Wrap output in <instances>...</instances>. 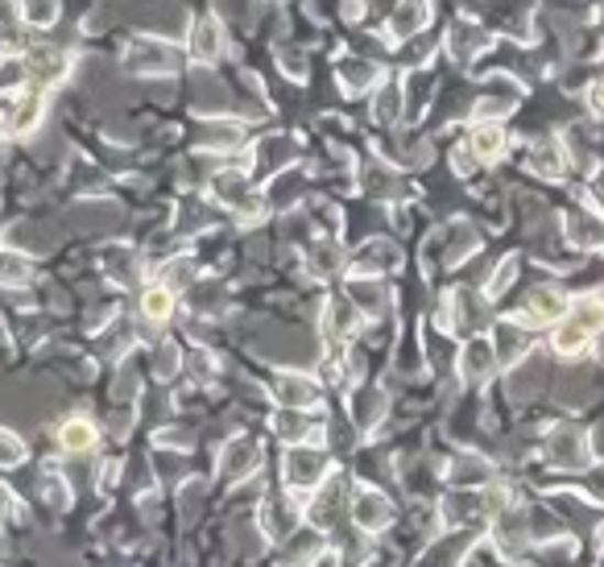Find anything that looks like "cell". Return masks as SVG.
Returning a JSON list of instances; mask_svg holds the SVG:
<instances>
[{
	"instance_id": "9",
	"label": "cell",
	"mask_w": 604,
	"mask_h": 567,
	"mask_svg": "<svg viewBox=\"0 0 604 567\" xmlns=\"http://www.w3.org/2000/svg\"><path fill=\"white\" fill-rule=\"evenodd\" d=\"M141 310H145L150 319H166V315L174 310V294L157 286V291H150L145 298H141Z\"/></svg>"
},
{
	"instance_id": "10",
	"label": "cell",
	"mask_w": 604,
	"mask_h": 567,
	"mask_svg": "<svg viewBox=\"0 0 604 567\" xmlns=\"http://www.w3.org/2000/svg\"><path fill=\"white\" fill-rule=\"evenodd\" d=\"M282 385H286V390H277V397H282V402H311V397H315V385H311V381L286 378Z\"/></svg>"
},
{
	"instance_id": "2",
	"label": "cell",
	"mask_w": 604,
	"mask_h": 567,
	"mask_svg": "<svg viewBox=\"0 0 604 567\" xmlns=\"http://www.w3.org/2000/svg\"><path fill=\"white\" fill-rule=\"evenodd\" d=\"M190 51H195V58H204V63H211L216 54H220V30H216V21H199L195 25V34H190Z\"/></svg>"
},
{
	"instance_id": "12",
	"label": "cell",
	"mask_w": 604,
	"mask_h": 567,
	"mask_svg": "<svg viewBox=\"0 0 604 567\" xmlns=\"http://www.w3.org/2000/svg\"><path fill=\"white\" fill-rule=\"evenodd\" d=\"M0 460H4V465H18L21 460V444L13 435H4V430H0Z\"/></svg>"
},
{
	"instance_id": "14",
	"label": "cell",
	"mask_w": 604,
	"mask_h": 567,
	"mask_svg": "<svg viewBox=\"0 0 604 567\" xmlns=\"http://www.w3.org/2000/svg\"><path fill=\"white\" fill-rule=\"evenodd\" d=\"M592 103H596V108H601V112H604V84L596 87V91H592Z\"/></svg>"
},
{
	"instance_id": "11",
	"label": "cell",
	"mask_w": 604,
	"mask_h": 567,
	"mask_svg": "<svg viewBox=\"0 0 604 567\" xmlns=\"http://www.w3.org/2000/svg\"><path fill=\"white\" fill-rule=\"evenodd\" d=\"M25 277V265L13 253H0V282H21Z\"/></svg>"
},
{
	"instance_id": "4",
	"label": "cell",
	"mask_w": 604,
	"mask_h": 567,
	"mask_svg": "<svg viewBox=\"0 0 604 567\" xmlns=\"http://www.w3.org/2000/svg\"><path fill=\"white\" fill-rule=\"evenodd\" d=\"M563 310H568V303H563L559 294L538 291V294H535V303L526 307V319H535V327H538V324H551V319H559Z\"/></svg>"
},
{
	"instance_id": "1",
	"label": "cell",
	"mask_w": 604,
	"mask_h": 567,
	"mask_svg": "<svg viewBox=\"0 0 604 567\" xmlns=\"http://www.w3.org/2000/svg\"><path fill=\"white\" fill-rule=\"evenodd\" d=\"M601 324H604V303H596V298L575 303L571 319L559 327V331H554V348H559L563 357H575V352L587 345V336H592V331H596Z\"/></svg>"
},
{
	"instance_id": "5",
	"label": "cell",
	"mask_w": 604,
	"mask_h": 567,
	"mask_svg": "<svg viewBox=\"0 0 604 567\" xmlns=\"http://www.w3.org/2000/svg\"><path fill=\"white\" fill-rule=\"evenodd\" d=\"M472 150H476V157H484V162L501 157V150H505V133H501V124H481V129L472 133Z\"/></svg>"
},
{
	"instance_id": "7",
	"label": "cell",
	"mask_w": 604,
	"mask_h": 567,
	"mask_svg": "<svg viewBox=\"0 0 604 567\" xmlns=\"http://www.w3.org/2000/svg\"><path fill=\"white\" fill-rule=\"evenodd\" d=\"M530 162H535V171L547 174V178H559V174H563V157H559V145H538Z\"/></svg>"
},
{
	"instance_id": "13",
	"label": "cell",
	"mask_w": 604,
	"mask_h": 567,
	"mask_svg": "<svg viewBox=\"0 0 604 567\" xmlns=\"http://www.w3.org/2000/svg\"><path fill=\"white\" fill-rule=\"evenodd\" d=\"M418 21H422V9H406V18L397 13V30H402V34H410Z\"/></svg>"
},
{
	"instance_id": "8",
	"label": "cell",
	"mask_w": 604,
	"mask_h": 567,
	"mask_svg": "<svg viewBox=\"0 0 604 567\" xmlns=\"http://www.w3.org/2000/svg\"><path fill=\"white\" fill-rule=\"evenodd\" d=\"M385 514H389V510H385V501L381 498L356 501V522H361V526H373V531H377V526H385Z\"/></svg>"
},
{
	"instance_id": "3",
	"label": "cell",
	"mask_w": 604,
	"mask_h": 567,
	"mask_svg": "<svg viewBox=\"0 0 604 567\" xmlns=\"http://www.w3.org/2000/svg\"><path fill=\"white\" fill-rule=\"evenodd\" d=\"M37 117H42V91H25V96H18V112H13L9 129L13 133H30L37 124Z\"/></svg>"
},
{
	"instance_id": "6",
	"label": "cell",
	"mask_w": 604,
	"mask_h": 567,
	"mask_svg": "<svg viewBox=\"0 0 604 567\" xmlns=\"http://www.w3.org/2000/svg\"><path fill=\"white\" fill-rule=\"evenodd\" d=\"M91 444H96V430H91V423L75 418V423L63 427V447H67V451H84V447H91Z\"/></svg>"
}]
</instances>
